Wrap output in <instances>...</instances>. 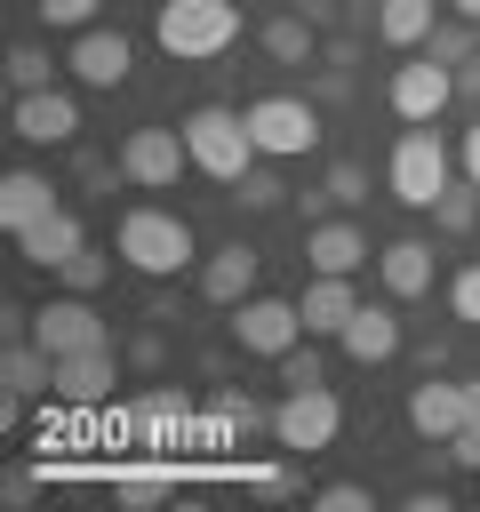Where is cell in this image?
Returning a JSON list of instances; mask_svg holds the SVG:
<instances>
[{
    "mask_svg": "<svg viewBox=\"0 0 480 512\" xmlns=\"http://www.w3.org/2000/svg\"><path fill=\"white\" fill-rule=\"evenodd\" d=\"M240 200H248V208H280V176L248 168V176H240Z\"/></svg>",
    "mask_w": 480,
    "mask_h": 512,
    "instance_id": "29",
    "label": "cell"
},
{
    "mask_svg": "<svg viewBox=\"0 0 480 512\" xmlns=\"http://www.w3.org/2000/svg\"><path fill=\"white\" fill-rule=\"evenodd\" d=\"M448 312H456L464 328H480V264H464V272L448 280Z\"/></svg>",
    "mask_w": 480,
    "mask_h": 512,
    "instance_id": "26",
    "label": "cell"
},
{
    "mask_svg": "<svg viewBox=\"0 0 480 512\" xmlns=\"http://www.w3.org/2000/svg\"><path fill=\"white\" fill-rule=\"evenodd\" d=\"M304 264H312V272H344V280H352V272L368 264V232H360L352 216H328V224H312V232H304Z\"/></svg>",
    "mask_w": 480,
    "mask_h": 512,
    "instance_id": "14",
    "label": "cell"
},
{
    "mask_svg": "<svg viewBox=\"0 0 480 512\" xmlns=\"http://www.w3.org/2000/svg\"><path fill=\"white\" fill-rule=\"evenodd\" d=\"M456 160H464V184H472V192H480V120H472V128H464V152H456Z\"/></svg>",
    "mask_w": 480,
    "mask_h": 512,
    "instance_id": "32",
    "label": "cell"
},
{
    "mask_svg": "<svg viewBox=\"0 0 480 512\" xmlns=\"http://www.w3.org/2000/svg\"><path fill=\"white\" fill-rule=\"evenodd\" d=\"M32 16H40L48 32H88V24H96V0H32Z\"/></svg>",
    "mask_w": 480,
    "mask_h": 512,
    "instance_id": "24",
    "label": "cell"
},
{
    "mask_svg": "<svg viewBox=\"0 0 480 512\" xmlns=\"http://www.w3.org/2000/svg\"><path fill=\"white\" fill-rule=\"evenodd\" d=\"M152 40L176 56V64H208L240 40V8L232 0H160L152 16Z\"/></svg>",
    "mask_w": 480,
    "mask_h": 512,
    "instance_id": "2",
    "label": "cell"
},
{
    "mask_svg": "<svg viewBox=\"0 0 480 512\" xmlns=\"http://www.w3.org/2000/svg\"><path fill=\"white\" fill-rule=\"evenodd\" d=\"M328 200H336V208H360V200H368V176H360V160H336V168H328Z\"/></svg>",
    "mask_w": 480,
    "mask_h": 512,
    "instance_id": "27",
    "label": "cell"
},
{
    "mask_svg": "<svg viewBox=\"0 0 480 512\" xmlns=\"http://www.w3.org/2000/svg\"><path fill=\"white\" fill-rule=\"evenodd\" d=\"M128 56H136V48H128V32L88 24V32L72 40V56H64V64H72V80H80V88H120V80H128Z\"/></svg>",
    "mask_w": 480,
    "mask_h": 512,
    "instance_id": "13",
    "label": "cell"
},
{
    "mask_svg": "<svg viewBox=\"0 0 480 512\" xmlns=\"http://www.w3.org/2000/svg\"><path fill=\"white\" fill-rule=\"evenodd\" d=\"M184 144H192V168L200 176H216V184H240L264 152H256V136H248V112H224V104H200V112H184Z\"/></svg>",
    "mask_w": 480,
    "mask_h": 512,
    "instance_id": "3",
    "label": "cell"
},
{
    "mask_svg": "<svg viewBox=\"0 0 480 512\" xmlns=\"http://www.w3.org/2000/svg\"><path fill=\"white\" fill-rule=\"evenodd\" d=\"M376 280H384L392 304L432 296V248H424V240H384V248H376Z\"/></svg>",
    "mask_w": 480,
    "mask_h": 512,
    "instance_id": "15",
    "label": "cell"
},
{
    "mask_svg": "<svg viewBox=\"0 0 480 512\" xmlns=\"http://www.w3.org/2000/svg\"><path fill=\"white\" fill-rule=\"evenodd\" d=\"M112 384H120L112 344H96V352H64V360H56V392H64V400H104Z\"/></svg>",
    "mask_w": 480,
    "mask_h": 512,
    "instance_id": "21",
    "label": "cell"
},
{
    "mask_svg": "<svg viewBox=\"0 0 480 512\" xmlns=\"http://www.w3.org/2000/svg\"><path fill=\"white\" fill-rule=\"evenodd\" d=\"M336 432H344V408H336L328 384H296V392L272 408V440H280L288 456H320V448H336Z\"/></svg>",
    "mask_w": 480,
    "mask_h": 512,
    "instance_id": "5",
    "label": "cell"
},
{
    "mask_svg": "<svg viewBox=\"0 0 480 512\" xmlns=\"http://www.w3.org/2000/svg\"><path fill=\"white\" fill-rule=\"evenodd\" d=\"M256 272H264V256H256V248H248V240H232V248H216V256H208V264H200V296H208V304H224V312H232V304H240V296H256Z\"/></svg>",
    "mask_w": 480,
    "mask_h": 512,
    "instance_id": "16",
    "label": "cell"
},
{
    "mask_svg": "<svg viewBox=\"0 0 480 512\" xmlns=\"http://www.w3.org/2000/svg\"><path fill=\"white\" fill-rule=\"evenodd\" d=\"M224 328H232V344H240V352H256V360H280V352H296V336H304V312H296V304H280V296H240Z\"/></svg>",
    "mask_w": 480,
    "mask_h": 512,
    "instance_id": "8",
    "label": "cell"
},
{
    "mask_svg": "<svg viewBox=\"0 0 480 512\" xmlns=\"http://www.w3.org/2000/svg\"><path fill=\"white\" fill-rule=\"evenodd\" d=\"M8 88H16V96H24V88H48V56H40L32 40L8 48Z\"/></svg>",
    "mask_w": 480,
    "mask_h": 512,
    "instance_id": "25",
    "label": "cell"
},
{
    "mask_svg": "<svg viewBox=\"0 0 480 512\" xmlns=\"http://www.w3.org/2000/svg\"><path fill=\"white\" fill-rule=\"evenodd\" d=\"M344 360H360V368H384L392 352H400V312L392 304H360L352 320H344Z\"/></svg>",
    "mask_w": 480,
    "mask_h": 512,
    "instance_id": "17",
    "label": "cell"
},
{
    "mask_svg": "<svg viewBox=\"0 0 480 512\" xmlns=\"http://www.w3.org/2000/svg\"><path fill=\"white\" fill-rule=\"evenodd\" d=\"M184 168H192L184 128H128V144H120V176H128L136 192H168Z\"/></svg>",
    "mask_w": 480,
    "mask_h": 512,
    "instance_id": "7",
    "label": "cell"
},
{
    "mask_svg": "<svg viewBox=\"0 0 480 512\" xmlns=\"http://www.w3.org/2000/svg\"><path fill=\"white\" fill-rule=\"evenodd\" d=\"M456 88H464V96H480V56H472V64L456 72Z\"/></svg>",
    "mask_w": 480,
    "mask_h": 512,
    "instance_id": "33",
    "label": "cell"
},
{
    "mask_svg": "<svg viewBox=\"0 0 480 512\" xmlns=\"http://www.w3.org/2000/svg\"><path fill=\"white\" fill-rule=\"evenodd\" d=\"M64 200H56V184L48 176H32V168H8V184H0V216H8V232L24 240L40 216H56Z\"/></svg>",
    "mask_w": 480,
    "mask_h": 512,
    "instance_id": "19",
    "label": "cell"
},
{
    "mask_svg": "<svg viewBox=\"0 0 480 512\" xmlns=\"http://www.w3.org/2000/svg\"><path fill=\"white\" fill-rule=\"evenodd\" d=\"M296 312H304V336H344V320L360 312V296H352L344 272H312V288L296 296Z\"/></svg>",
    "mask_w": 480,
    "mask_h": 512,
    "instance_id": "18",
    "label": "cell"
},
{
    "mask_svg": "<svg viewBox=\"0 0 480 512\" xmlns=\"http://www.w3.org/2000/svg\"><path fill=\"white\" fill-rule=\"evenodd\" d=\"M384 184H392L400 208H440L448 200V144L432 128H408L392 144V160H384Z\"/></svg>",
    "mask_w": 480,
    "mask_h": 512,
    "instance_id": "4",
    "label": "cell"
},
{
    "mask_svg": "<svg viewBox=\"0 0 480 512\" xmlns=\"http://www.w3.org/2000/svg\"><path fill=\"white\" fill-rule=\"evenodd\" d=\"M464 416H472V392H464V384H448V376L408 384V432H416V440L448 448V440L464 432Z\"/></svg>",
    "mask_w": 480,
    "mask_h": 512,
    "instance_id": "12",
    "label": "cell"
},
{
    "mask_svg": "<svg viewBox=\"0 0 480 512\" xmlns=\"http://www.w3.org/2000/svg\"><path fill=\"white\" fill-rule=\"evenodd\" d=\"M32 344H40L48 360H64V352H96V344H112V336H104V312L72 288V296H48V304L32 312Z\"/></svg>",
    "mask_w": 480,
    "mask_h": 512,
    "instance_id": "9",
    "label": "cell"
},
{
    "mask_svg": "<svg viewBox=\"0 0 480 512\" xmlns=\"http://www.w3.org/2000/svg\"><path fill=\"white\" fill-rule=\"evenodd\" d=\"M64 280H72V288H80V296H88V288H96V280H104V256H72V264H64Z\"/></svg>",
    "mask_w": 480,
    "mask_h": 512,
    "instance_id": "31",
    "label": "cell"
},
{
    "mask_svg": "<svg viewBox=\"0 0 480 512\" xmlns=\"http://www.w3.org/2000/svg\"><path fill=\"white\" fill-rule=\"evenodd\" d=\"M424 32H432V0H384L376 8V40L384 48H416Z\"/></svg>",
    "mask_w": 480,
    "mask_h": 512,
    "instance_id": "22",
    "label": "cell"
},
{
    "mask_svg": "<svg viewBox=\"0 0 480 512\" xmlns=\"http://www.w3.org/2000/svg\"><path fill=\"white\" fill-rule=\"evenodd\" d=\"M264 56H272V64H304V56H312V24H304V16H272V24H264Z\"/></svg>",
    "mask_w": 480,
    "mask_h": 512,
    "instance_id": "23",
    "label": "cell"
},
{
    "mask_svg": "<svg viewBox=\"0 0 480 512\" xmlns=\"http://www.w3.org/2000/svg\"><path fill=\"white\" fill-rule=\"evenodd\" d=\"M8 136H16V144H72V136H80V104H72L64 88H24V96L8 104Z\"/></svg>",
    "mask_w": 480,
    "mask_h": 512,
    "instance_id": "11",
    "label": "cell"
},
{
    "mask_svg": "<svg viewBox=\"0 0 480 512\" xmlns=\"http://www.w3.org/2000/svg\"><path fill=\"white\" fill-rule=\"evenodd\" d=\"M248 136H256L264 160H304L320 144V112L304 96H256L248 104Z\"/></svg>",
    "mask_w": 480,
    "mask_h": 512,
    "instance_id": "6",
    "label": "cell"
},
{
    "mask_svg": "<svg viewBox=\"0 0 480 512\" xmlns=\"http://www.w3.org/2000/svg\"><path fill=\"white\" fill-rule=\"evenodd\" d=\"M72 256H88V232H80V216H40L32 232H24V264H40V272H64Z\"/></svg>",
    "mask_w": 480,
    "mask_h": 512,
    "instance_id": "20",
    "label": "cell"
},
{
    "mask_svg": "<svg viewBox=\"0 0 480 512\" xmlns=\"http://www.w3.org/2000/svg\"><path fill=\"white\" fill-rule=\"evenodd\" d=\"M280 384L296 392V384H320V360L312 352H280Z\"/></svg>",
    "mask_w": 480,
    "mask_h": 512,
    "instance_id": "30",
    "label": "cell"
},
{
    "mask_svg": "<svg viewBox=\"0 0 480 512\" xmlns=\"http://www.w3.org/2000/svg\"><path fill=\"white\" fill-rule=\"evenodd\" d=\"M112 256H120L128 272H144V280H168V272H184L200 248H192V224H184L176 208H128L120 232H112Z\"/></svg>",
    "mask_w": 480,
    "mask_h": 512,
    "instance_id": "1",
    "label": "cell"
},
{
    "mask_svg": "<svg viewBox=\"0 0 480 512\" xmlns=\"http://www.w3.org/2000/svg\"><path fill=\"white\" fill-rule=\"evenodd\" d=\"M448 8H456V16H464V24H480V0H448Z\"/></svg>",
    "mask_w": 480,
    "mask_h": 512,
    "instance_id": "34",
    "label": "cell"
},
{
    "mask_svg": "<svg viewBox=\"0 0 480 512\" xmlns=\"http://www.w3.org/2000/svg\"><path fill=\"white\" fill-rule=\"evenodd\" d=\"M384 104H392L408 128H432V120L456 104V72H448V64H432V56H416V64H400V72H392Z\"/></svg>",
    "mask_w": 480,
    "mask_h": 512,
    "instance_id": "10",
    "label": "cell"
},
{
    "mask_svg": "<svg viewBox=\"0 0 480 512\" xmlns=\"http://www.w3.org/2000/svg\"><path fill=\"white\" fill-rule=\"evenodd\" d=\"M464 392H472V416H464V424H480V376H472V384H464Z\"/></svg>",
    "mask_w": 480,
    "mask_h": 512,
    "instance_id": "35",
    "label": "cell"
},
{
    "mask_svg": "<svg viewBox=\"0 0 480 512\" xmlns=\"http://www.w3.org/2000/svg\"><path fill=\"white\" fill-rule=\"evenodd\" d=\"M312 504H320V512H376V496H368L360 480H328V488H320Z\"/></svg>",
    "mask_w": 480,
    "mask_h": 512,
    "instance_id": "28",
    "label": "cell"
}]
</instances>
